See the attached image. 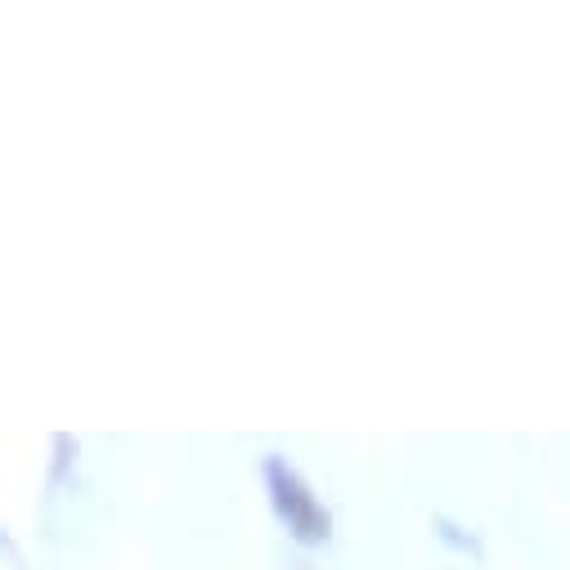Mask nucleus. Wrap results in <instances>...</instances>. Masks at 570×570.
<instances>
[{"label":"nucleus","mask_w":570,"mask_h":570,"mask_svg":"<svg viewBox=\"0 0 570 570\" xmlns=\"http://www.w3.org/2000/svg\"><path fill=\"white\" fill-rule=\"evenodd\" d=\"M77 454H81V441H77V436H68V432L50 436V472H46V485H50V490H59V485L72 476Z\"/></svg>","instance_id":"7ed1b4c3"},{"label":"nucleus","mask_w":570,"mask_h":570,"mask_svg":"<svg viewBox=\"0 0 570 570\" xmlns=\"http://www.w3.org/2000/svg\"><path fill=\"white\" fill-rule=\"evenodd\" d=\"M432 530H436V539L445 543V548H454V552H463V557H472V561H481L485 557V543H481V534L472 530V525H463V521H454V517H432Z\"/></svg>","instance_id":"f03ea898"},{"label":"nucleus","mask_w":570,"mask_h":570,"mask_svg":"<svg viewBox=\"0 0 570 570\" xmlns=\"http://www.w3.org/2000/svg\"><path fill=\"white\" fill-rule=\"evenodd\" d=\"M261 481H265V499H269L274 521L288 530V539L297 548L333 543V512L324 508V499L315 494V485L306 481V472L293 459L265 454L261 459Z\"/></svg>","instance_id":"f257e3e1"},{"label":"nucleus","mask_w":570,"mask_h":570,"mask_svg":"<svg viewBox=\"0 0 570 570\" xmlns=\"http://www.w3.org/2000/svg\"><path fill=\"white\" fill-rule=\"evenodd\" d=\"M0 552H14V539L6 534V525H0Z\"/></svg>","instance_id":"20e7f679"}]
</instances>
